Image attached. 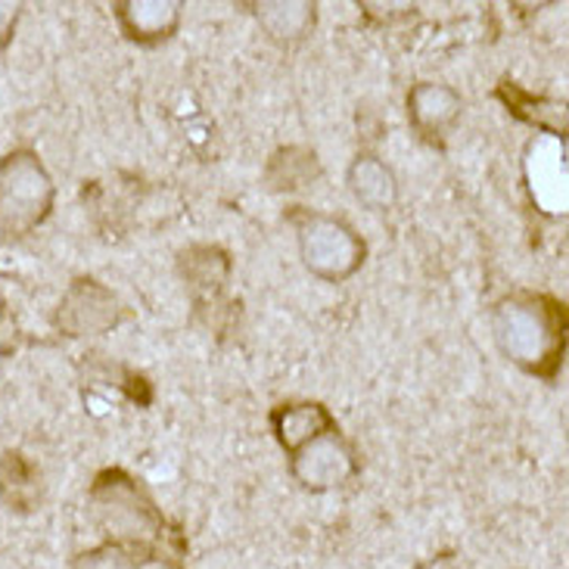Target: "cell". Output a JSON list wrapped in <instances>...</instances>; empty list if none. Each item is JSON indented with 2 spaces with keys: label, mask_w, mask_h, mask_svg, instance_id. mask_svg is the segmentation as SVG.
<instances>
[{
  "label": "cell",
  "mask_w": 569,
  "mask_h": 569,
  "mask_svg": "<svg viewBox=\"0 0 569 569\" xmlns=\"http://www.w3.org/2000/svg\"><path fill=\"white\" fill-rule=\"evenodd\" d=\"M88 505L97 526L107 532V541L112 545H122L140 560H153L159 555L181 560V551L171 548V541L178 539L169 532L166 513L156 508L153 495L143 489V482L122 467H109L93 477Z\"/></svg>",
  "instance_id": "6da1fadb"
},
{
  "label": "cell",
  "mask_w": 569,
  "mask_h": 569,
  "mask_svg": "<svg viewBox=\"0 0 569 569\" xmlns=\"http://www.w3.org/2000/svg\"><path fill=\"white\" fill-rule=\"evenodd\" d=\"M492 333L508 361L555 380L567 352V306L545 292H510L495 306Z\"/></svg>",
  "instance_id": "7a4b0ae2"
},
{
  "label": "cell",
  "mask_w": 569,
  "mask_h": 569,
  "mask_svg": "<svg viewBox=\"0 0 569 569\" xmlns=\"http://www.w3.org/2000/svg\"><path fill=\"white\" fill-rule=\"evenodd\" d=\"M57 206V184L44 159L31 147L0 156V237L26 240L44 228Z\"/></svg>",
  "instance_id": "3957f363"
},
{
  "label": "cell",
  "mask_w": 569,
  "mask_h": 569,
  "mask_svg": "<svg viewBox=\"0 0 569 569\" xmlns=\"http://www.w3.org/2000/svg\"><path fill=\"white\" fill-rule=\"evenodd\" d=\"M287 221L296 228L299 259L315 278L346 283L361 271L368 259V243L346 218L315 212L306 206H290Z\"/></svg>",
  "instance_id": "277c9868"
},
{
  "label": "cell",
  "mask_w": 569,
  "mask_h": 569,
  "mask_svg": "<svg viewBox=\"0 0 569 569\" xmlns=\"http://www.w3.org/2000/svg\"><path fill=\"white\" fill-rule=\"evenodd\" d=\"M128 318L124 302L97 278H76L53 311V327L69 339L107 337Z\"/></svg>",
  "instance_id": "5b68a950"
},
{
  "label": "cell",
  "mask_w": 569,
  "mask_h": 569,
  "mask_svg": "<svg viewBox=\"0 0 569 569\" xmlns=\"http://www.w3.org/2000/svg\"><path fill=\"white\" fill-rule=\"evenodd\" d=\"M290 473L308 492H330L358 473V455L337 430L290 455Z\"/></svg>",
  "instance_id": "8992f818"
},
{
  "label": "cell",
  "mask_w": 569,
  "mask_h": 569,
  "mask_svg": "<svg viewBox=\"0 0 569 569\" xmlns=\"http://www.w3.org/2000/svg\"><path fill=\"white\" fill-rule=\"evenodd\" d=\"M231 274V252L224 247L193 243V247H184L178 252V278L184 280L197 311H216L224 302Z\"/></svg>",
  "instance_id": "52a82bcc"
},
{
  "label": "cell",
  "mask_w": 569,
  "mask_h": 569,
  "mask_svg": "<svg viewBox=\"0 0 569 569\" xmlns=\"http://www.w3.org/2000/svg\"><path fill=\"white\" fill-rule=\"evenodd\" d=\"M405 103H408V122L417 131V138L427 143H442L463 112L461 93L439 81L415 84Z\"/></svg>",
  "instance_id": "ba28073f"
},
{
  "label": "cell",
  "mask_w": 569,
  "mask_h": 569,
  "mask_svg": "<svg viewBox=\"0 0 569 569\" xmlns=\"http://www.w3.org/2000/svg\"><path fill=\"white\" fill-rule=\"evenodd\" d=\"M112 16L128 41L140 47H153L169 41L181 29L184 3L181 0H119Z\"/></svg>",
  "instance_id": "9c48e42d"
},
{
  "label": "cell",
  "mask_w": 569,
  "mask_h": 569,
  "mask_svg": "<svg viewBox=\"0 0 569 569\" xmlns=\"http://www.w3.org/2000/svg\"><path fill=\"white\" fill-rule=\"evenodd\" d=\"M271 430H274L278 446L287 455H296L299 448L311 446L315 439L337 432L339 423L321 401H287L271 411Z\"/></svg>",
  "instance_id": "30bf717a"
},
{
  "label": "cell",
  "mask_w": 569,
  "mask_h": 569,
  "mask_svg": "<svg viewBox=\"0 0 569 569\" xmlns=\"http://www.w3.org/2000/svg\"><path fill=\"white\" fill-rule=\"evenodd\" d=\"M249 7L264 34L280 44L306 41L311 29L318 26V3L311 0H262Z\"/></svg>",
  "instance_id": "8fae6325"
},
{
  "label": "cell",
  "mask_w": 569,
  "mask_h": 569,
  "mask_svg": "<svg viewBox=\"0 0 569 569\" xmlns=\"http://www.w3.org/2000/svg\"><path fill=\"white\" fill-rule=\"evenodd\" d=\"M346 184L352 197L370 212H386L399 200V178L380 156L361 153L346 171Z\"/></svg>",
  "instance_id": "7c38bea8"
},
{
  "label": "cell",
  "mask_w": 569,
  "mask_h": 569,
  "mask_svg": "<svg viewBox=\"0 0 569 569\" xmlns=\"http://www.w3.org/2000/svg\"><path fill=\"white\" fill-rule=\"evenodd\" d=\"M495 97L508 107L510 116H517L520 122L536 124L539 131H551V134H567V103L563 100H551V97H536V93L523 91L517 81L505 78Z\"/></svg>",
  "instance_id": "4fadbf2b"
},
{
  "label": "cell",
  "mask_w": 569,
  "mask_h": 569,
  "mask_svg": "<svg viewBox=\"0 0 569 569\" xmlns=\"http://www.w3.org/2000/svg\"><path fill=\"white\" fill-rule=\"evenodd\" d=\"M323 174L321 159L308 147H280L278 153H271L268 166H264L262 181L271 193H296L315 184Z\"/></svg>",
  "instance_id": "5bb4252c"
},
{
  "label": "cell",
  "mask_w": 569,
  "mask_h": 569,
  "mask_svg": "<svg viewBox=\"0 0 569 569\" xmlns=\"http://www.w3.org/2000/svg\"><path fill=\"white\" fill-rule=\"evenodd\" d=\"M0 501L10 510H31L41 501V473L22 451L0 458Z\"/></svg>",
  "instance_id": "9a60e30c"
},
{
  "label": "cell",
  "mask_w": 569,
  "mask_h": 569,
  "mask_svg": "<svg viewBox=\"0 0 569 569\" xmlns=\"http://www.w3.org/2000/svg\"><path fill=\"white\" fill-rule=\"evenodd\" d=\"M143 560L138 555H131L122 545H112V541H103L91 551H81V555L72 560V569H140Z\"/></svg>",
  "instance_id": "2e32d148"
},
{
  "label": "cell",
  "mask_w": 569,
  "mask_h": 569,
  "mask_svg": "<svg viewBox=\"0 0 569 569\" xmlns=\"http://www.w3.org/2000/svg\"><path fill=\"white\" fill-rule=\"evenodd\" d=\"M19 16H22V3H0V47L10 44Z\"/></svg>",
  "instance_id": "e0dca14e"
},
{
  "label": "cell",
  "mask_w": 569,
  "mask_h": 569,
  "mask_svg": "<svg viewBox=\"0 0 569 569\" xmlns=\"http://www.w3.org/2000/svg\"><path fill=\"white\" fill-rule=\"evenodd\" d=\"M0 318H3V299H0Z\"/></svg>",
  "instance_id": "ac0fdd59"
}]
</instances>
